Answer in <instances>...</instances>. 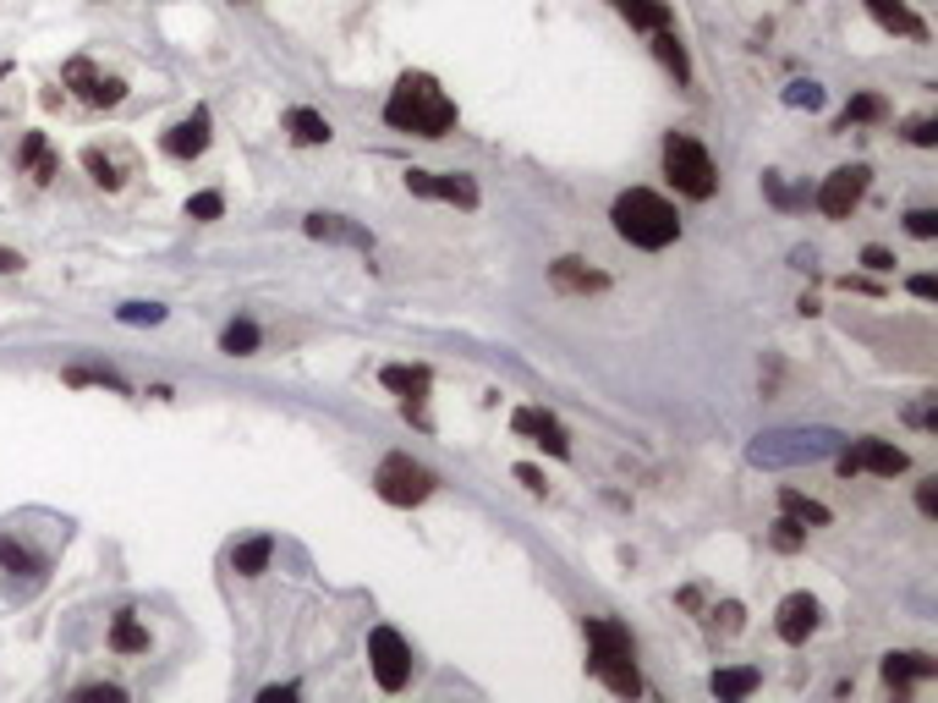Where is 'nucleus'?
<instances>
[{
  "mask_svg": "<svg viewBox=\"0 0 938 703\" xmlns=\"http://www.w3.org/2000/svg\"><path fill=\"white\" fill-rule=\"evenodd\" d=\"M286 132H291L297 143H308V149H313V143H329V138H335V132H329V122H324L319 111H308V105H297V111L286 116Z\"/></svg>",
  "mask_w": 938,
  "mask_h": 703,
  "instance_id": "4be33fe9",
  "label": "nucleus"
},
{
  "mask_svg": "<svg viewBox=\"0 0 938 703\" xmlns=\"http://www.w3.org/2000/svg\"><path fill=\"white\" fill-rule=\"evenodd\" d=\"M861 7L872 12V23H878V28H889V34H905V39H927L922 18L905 7V0H861Z\"/></svg>",
  "mask_w": 938,
  "mask_h": 703,
  "instance_id": "dca6fc26",
  "label": "nucleus"
},
{
  "mask_svg": "<svg viewBox=\"0 0 938 703\" xmlns=\"http://www.w3.org/2000/svg\"><path fill=\"white\" fill-rule=\"evenodd\" d=\"M839 446L834 429H779V435H763L752 446V462L757 468H785V462H812V457H829Z\"/></svg>",
  "mask_w": 938,
  "mask_h": 703,
  "instance_id": "39448f33",
  "label": "nucleus"
},
{
  "mask_svg": "<svg viewBox=\"0 0 938 703\" xmlns=\"http://www.w3.org/2000/svg\"><path fill=\"white\" fill-rule=\"evenodd\" d=\"M379 380H384V391H395V396H406V402H422V396H428V369L390 364V369H379Z\"/></svg>",
  "mask_w": 938,
  "mask_h": 703,
  "instance_id": "aec40b11",
  "label": "nucleus"
},
{
  "mask_svg": "<svg viewBox=\"0 0 938 703\" xmlns=\"http://www.w3.org/2000/svg\"><path fill=\"white\" fill-rule=\"evenodd\" d=\"M0 566H7V572H34V555L18 539H0Z\"/></svg>",
  "mask_w": 938,
  "mask_h": 703,
  "instance_id": "f704fd0d",
  "label": "nucleus"
},
{
  "mask_svg": "<svg viewBox=\"0 0 938 703\" xmlns=\"http://www.w3.org/2000/svg\"><path fill=\"white\" fill-rule=\"evenodd\" d=\"M839 479H856V473H878V479H894L905 473V451L900 446H883V440H856L839 451Z\"/></svg>",
  "mask_w": 938,
  "mask_h": 703,
  "instance_id": "1a4fd4ad",
  "label": "nucleus"
},
{
  "mask_svg": "<svg viewBox=\"0 0 938 703\" xmlns=\"http://www.w3.org/2000/svg\"><path fill=\"white\" fill-rule=\"evenodd\" d=\"M83 165H89V176H94L100 187H111V193L121 187V171H116V160H111V154H100V149H83Z\"/></svg>",
  "mask_w": 938,
  "mask_h": 703,
  "instance_id": "c85d7f7f",
  "label": "nucleus"
},
{
  "mask_svg": "<svg viewBox=\"0 0 938 703\" xmlns=\"http://www.w3.org/2000/svg\"><path fill=\"white\" fill-rule=\"evenodd\" d=\"M220 209H225V198H220V193H198V198H187V220H220Z\"/></svg>",
  "mask_w": 938,
  "mask_h": 703,
  "instance_id": "2f4dec72",
  "label": "nucleus"
},
{
  "mask_svg": "<svg viewBox=\"0 0 938 703\" xmlns=\"http://www.w3.org/2000/svg\"><path fill=\"white\" fill-rule=\"evenodd\" d=\"M779 511H785V517H796L801 528H807V522H812V528H823V522H829V506L807 500L801 489H779Z\"/></svg>",
  "mask_w": 938,
  "mask_h": 703,
  "instance_id": "a878e982",
  "label": "nucleus"
},
{
  "mask_svg": "<svg viewBox=\"0 0 938 703\" xmlns=\"http://www.w3.org/2000/svg\"><path fill=\"white\" fill-rule=\"evenodd\" d=\"M78 698H105V703H121V687H78Z\"/></svg>",
  "mask_w": 938,
  "mask_h": 703,
  "instance_id": "37998d69",
  "label": "nucleus"
},
{
  "mask_svg": "<svg viewBox=\"0 0 938 703\" xmlns=\"http://www.w3.org/2000/svg\"><path fill=\"white\" fill-rule=\"evenodd\" d=\"M774 550H801V522L796 517H779L774 522Z\"/></svg>",
  "mask_w": 938,
  "mask_h": 703,
  "instance_id": "e433bc0d",
  "label": "nucleus"
},
{
  "mask_svg": "<svg viewBox=\"0 0 938 703\" xmlns=\"http://www.w3.org/2000/svg\"><path fill=\"white\" fill-rule=\"evenodd\" d=\"M889 116V105L878 100V94H856L850 105H845V116H839V127H856V122H883Z\"/></svg>",
  "mask_w": 938,
  "mask_h": 703,
  "instance_id": "cd10ccee",
  "label": "nucleus"
},
{
  "mask_svg": "<svg viewBox=\"0 0 938 703\" xmlns=\"http://www.w3.org/2000/svg\"><path fill=\"white\" fill-rule=\"evenodd\" d=\"M258 698H264V703H286V698H297V687H264Z\"/></svg>",
  "mask_w": 938,
  "mask_h": 703,
  "instance_id": "49530a36",
  "label": "nucleus"
},
{
  "mask_svg": "<svg viewBox=\"0 0 938 703\" xmlns=\"http://www.w3.org/2000/svg\"><path fill=\"white\" fill-rule=\"evenodd\" d=\"M12 269H23V258L12 247H0V275H12Z\"/></svg>",
  "mask_w": 938,
  "mask_h": 703,
  "instance_id": "09e8293b",
  "label": "nucleus"
},
{
  "mask_svg": "<svg viewBox=\"0 0 938 703\" xmlns=\"http://www.w3.org/2000/svg\"><path fill=\"white\" fill-rule=\"evenodd\" d=\"M653 56H659L681 83L692 78V61H686V45H681V34H675V28H653Z\"/></svg>",
  "mask_w": 938,
  "mask_h": 703,
  "instance_id": "5701e85b",
  "label": "nucleus"
},
{
  "mask_svg": "<svg viewBox=\"0 0 938 703\" xmlns=\"http://www.w3.org/2000/svg\"><path fill=\"white\" fill-rule=\"evenodd\" d=\"M785 105H790V111H818V105H823V89L801 78V83H790V89H785Z\"/></svg>",
  "mask_w": 938,
  "mask_h": 703,
  "instance_id": "7c9ffc66",
  "label": "nucleus"
},
{
  "mask_svg": "<svg viewBox=\"0 0 938 703\" xmlns=\"http://www.w3.org/2000/svg\"><path fill=\"white\" fill-rule=\"evenodd\" d=\"M610 220H615V231H621L632 247H648V253H659V247H670V242L681 237V215H675V204H670V198H659V193H648V187L621 193V198H615V209H610Z\"/></svg>",
  "mask_w": 938,
  "mask_h": 703,
  "instance_id": "f03ea898",
  "label": "nucleus"
},
{
  "mask_svg": "<svg viewBox=\"0 0 938 703\" xmlns=\"http://www.w3.org/2000/svg\"><path fill=\"white\" fill-rule=\"evenodd\" d=\"M511 429H517V435H528V440H539L549 457H571L566 429H560L549 413H539V407H517V413H511Z\"/></svg>",
  "mask_w": 938,
  "mask_h": 703,
  "instance_id": "ddd939ff",
  "label": "nucleus"
},
{
  "mask_svg": "<svg viewBox=\"0 0 938 703\" xmlns=\"http://www.w3.org/2000/svg\"><path fill=\"white\" fill-rule=\"evenodd\" d=\"M204 149H209V111H193L187 122H176L165 132V154L171 160H198Z\"/></svg>",
  "mask_w": 938,
  "mask_h": 703,
  "instance_id": "2eb2a0df",
  "label": "nucleus"
},
{
  "mask_svg": "<svg viewBox=\"0 0 938 703\" xmlns=\"http://www.w3.org/2000/svg\"><path fill=\"white\" fill-rule=\"evenodd\" d=\"M714 698H752L757 692V670L752 665H736V670H714Z\"/></svg>",
  "mask_w": 938,
  "mask_h": 703,
  "instance_id": "393cba45",
  "label": "nucleus"
},
{
  "mask_svg": "<svg viewBox=\"0 0 938 703\" xmlns=\"http://www.w3.org/2000/svg\"><path fill=\"white\" fill-rule=\"evenodd\" d=\"M911 291H916L922 302H933V297H938V280H933V275H911Z\"/></svg>",
  "mask_w": 938,
  "mask_h": 703,
  "instance_id": "79ce46f5",
  "label": "nucleus"
},
{
  "mask_svg": "<svg viewBox=\"0 0 938 703\" xmlns=\"http://www.w3.org/2000/svg\"><path fill=\"white\" fill-rule=\"evenodd\" d=\"M384 122L395 132H412V138H444L455 127V100L428 72H406L384 100Z\"/></svg>",
  "mask_w": 938,
  "mask_h": 703,
  "instance_id": "f257e3e1",
  "label": "nucleus"
},
{
  "mask_svg": "<svg viewBox=\"0 0 938 703\" xmlns=\"http://www.w3.org/2000/svg\"><path fill=\"white\" fill-rule=\"evenodd\" d=\"M373 489H379V500H390V506H422V500L433 495V473H428L422 462H412V457L395 451V457L379 462Z\"/></svg>",
  "mask_w": 938,
  "mask_h": 703,
  "instance_id": "423d86ee",
  "label": "nucleus"
},
{
  "mask_svg": "<svg viewBox=\"0 0 938 703\" xmlns=\"http://www.w3.org/2000/svg\"><path fill=\"white\" fill-rule=\"evenodd\" d=\"M253 346H258V324H253V319H236V324H225V335H220V352H231V358H247Z\"/></svg>",
  "mask_w": 938,
  "mask_h": 703,
  "instance_id": "bb28decb",
  "label": "nucleus"
},
{
  "mask_svg": "<svg viewBox=\"0 0 938 703\" xmlns=\"http://www.w3.org/2000/svg\"><path fill=\"white\" fill-rule=\"evenodd\" d=\"M39 154H45V132H28V138H23V149H18V165H34Z\"/></svg>",
  "mask_w": 938,
  "mask_h": 703,
  "instance_id": "ea45409f",
  "label": "nucleus"
},
{
  "mask_svg": "<svg viewBox=\"0 0 938 703\" xmlns=\"http://www.w3.org/2000/svg\"><path fill=\"white\" fill-rule=\"evenodd\" d=\"M582 637H588V665L593 676L615 692V698H637L642 692V676H637V654H632V632L621 621H582Z\"/></svg>",
  "mask_w": 938,
  "mask_h": 703,
  "instance_id": "7ed1b4c3",
  "label": "nucleus"
},
{
  "mask_svg": "<svg viewBox=\"0 0 938 703\" xmlns=\"http://www.w3.org/2000/svg\"><path fill=\"white\" fill-rule=\"evenodd\" d=\"M517 479H522V484H528V489H544V473H539V468H533V462H522V468H517Z\"/></svg>",
  "mask_w": 938,
  "mask_h": 703,
  "instance_id": "c03bdc74",
  "label": "nucleus"
},
{
  "mask_svg": "<svg viewBox=\"0 0 938 703\" xmlns=\"http://www.w3.org/2000/svg\"><path fill=\"white\" fill-rule=\"evenodd\" d=\"M116 319H121V324H160V319H165V308H160V302H127Z\"/></svg>",
  "mask_w": 938,
  "mask_h": 703,
  "instance_id": "72a5a7b5",
  "label": "nucleus"
},
{
  "mask_svg": "<svg viewBox=\"0 0 938 703\" xmlns=\"http://www.w3.org/2000/svg\"><path fill=\"white\" fill-rule=\"evenodd\" d=\"M763 187H768V198H774V204H785V209H796V204H807V198H801V193H790V187H785L779 176H763Z\"/></svg>",
  "mask_w": 938,
  "mask_h": 703,
  "instance_id": "4c0bfd02",
  "label": "nucleus"
},
{
  "mask_svg": "<svg viewBox=\"0 0 938 703\" xmlns=\"http://www.w3.org/2000/svg\"><path fill=\"white\" fill-rule=\"evenodd\" d=\"M927 676H938V659L933 654H883V681L894 692H905L911 681H927Z\"/></svg>",
  "mask_w": 938,
  "mask_h": 703,
  "instance_id": "f3484780",
  "label": "nucleus"
},
{
  "mask_svg": "<svg viewBox=\"0 0 938 703\" xmlns=\"http://www.w3.org/2000/svg\"><path fill=\"white\" fill-rule=\"evenodd\" d=\"M61 78H67V89H78V100H89V105H100V111H111V105L127 100V83H121V78H100L94 61H83V56L67 61Z\"/></svg>",
  "mask_w": 938,
  "mask_h": 703,
  "instance_id": "9b49d317",
  "label": "nucleus"
},
{
  "mask_svg": "<svg viewBox=\"0 0 938 703\" xmlns=\"http://www.w3.org/2000/svg\"><path fill=\"white\" fill-rule=\"evenodd\" d=\"M905 231H911L916 242H933V237H938V215H933V209H911V215H905Z\"/></svg>",
  "mask_w": 938,
  "mask_h": 703,
  "instance_id": "473e14b6",
  "label": "nucleus"
},
{
  "mask_svg": "<svg viewBox=\"0 0 938 703\" xmlns=\"http://www.w3.org/2000/svg\"><path fill=\"white\" fill-rule=\"evenodd\" d=\"M67 385H105V391H127V380L116 374V369H67Z\"/></svg>",
  "mask_w": 938,
  "mask_h": 703,
  "instance_id": "c756f323",
  "label": "nucleus"
},
{
  "mask_svg": "<svg viewBox=\"0 0 938 703\" xmlns=\"http://www.w3.org/2000/svg\"><path fill=\"white\" fill-rule=\"evenodd\" d=\"M615 12H621L632 28H642V34L670 28V0H615Z\"/></svg>",
  "mask_w": 938,
  "mask_h": 703,
  "instance_id": "6ab92c4d",
  "label": "nucleus"
},
{
  "mask_svg": "<svg viewBox=\"0 0 938 703\" xmlns=\"http://www.w3.org/2000/svg\"><path fill=\"white\" fill-rule=\"evenodd\" d=\"M269 555H275V539H269V533H258V539H247V544H236V550H231V566H236L242 577H258V572L269 566Z\"/></svg>",
  "mask_w": 938,
  "mask_h": 703,
  "instance_id": "b1692460",
  "label": "nucleus"
},
{
  "mask_svg": "<svg viewBox=\"0 0 938 703\" xmlns=\"http://www.w3.org/2000/svg\"><path fill=\"white\" fill-rule=\"evenodd\" d=\"M861 264H867L872 275H889V269H894V253H889V247H861Z\"/></svg>",
  "mask_w": 938,
  "mask_h": 703,
  "instance_id": "58836bf2",
  "label": "nucleus"
},
{
  "mask_svg": "<svg viewBox=\"0 0 938 703\" xmlns=\"http://www.w3.org/2000/svg\"><path fill=\"white\" fill-rule=\"evenodd\" d=\"M406 187L417 193V198H444V204H455V209H478V182L473 176H461V171H450V176H433V171H406Z\"/></svg>",
  "mask_w": 938,
  "mask_h": 703,
  "instance_id": "9d476101",
  "label": "nucleus"
},
{
  "mask_svg": "<svg viewBox=\"0 0 938 703\" xmlns=\"http://www.w3.org/2000/svg\"><path fill=\"white\" fill-rule=\"evenodd\" d=\"M111 648H116V654H149V626H143L132 610H121V615L111 621Z\"/></svg>",
  "mask_w": 938,
  "mask_h": 703,
  "instance_id": "412c9836",
  "label": "nucleus"
},
{
  "mask_svg": "<svg viewBox=\"0 0 938 703\" xmlns=\"http://www.w3.org/2000/svg\"><path fill=\"white\" fill-rule=\"evenodd\" d=\"M368 665H373V681H379L384 692H401L406 676H412V648H406V637H401L395 626H373V632H368Z\"/></svg>",
  "mask_w": 938,
  "mask_h": 703,
  "instance_id": "0eeeda50",
  "label": "nucleus"
},
{
  "mask_svg": "<svg viewBox=\"0 0 938 703\" xmlns=\"http://www.w3.org/2000/svg\"><path fill=\"white\" fill-rule=\"evenodd\" d=\"M302 231H308L313 242H346V247H362V253H373V231L351 226L346 215H308V220H302Z\"/></svg>",
  "mask_w": 938,
  "mask_h": 703,
  "instance_id": "4468645a",
  "label": "nucleus"
},
{
  "mask_svg": "<svg viewBox=\"0 0 938 703\" xmlns=\"http://www.w3.org/2000/svg\"><path fill=\"white\" fill-rule=\"evenodd\" d=\"M549 280H555L560 291H604V286H610V275H604V269H588L582 258H555V264H549Z\"/></svg>",
  "mask_w": 938,
  "mask_h": 703,
  "instance_id": "a211bd4d",
  "label": "nucleus"
},
{
  "mask_svg": "<svg viewBox=\"0 0 938 703\" xmlns=\"http://www.w3.org/2000/svg\"><path fill=\"white\" fill-rule=\"evenodd\" d=\"M719 615H725V632H741V604H725Z\"/></svg>",
  "mask_w": 938,
  "mask_h": 703,
  "instance_id": "de8ad7c7",
  "label": "nucleus"
},
{
  "mask_svg": "<svg viewBox=\"0 0 938 703\" xmlns=\"http://www.w3.org/2000/svg\"><path fill=\"white\" fill-rule=\"evenodd\" d=\"M905 138H911L916 149H933V143H938V122H933V116H916V122H905Z\"/></svg>",
  "mask_w": 938,
  "mask_h": 703,
  "instance_id": "c9c22d12",
  "label": "nucleus"
},
{
  "mask_svg": "<svg viewBox=\"0 0 938 703\" xmlns=\"http://www.w3.org/2000/svg\"><path fill=\"white\" fill-rule=\"evenodd\" d=\"M867 182H872V171L867 165H839L834 176H823V187H818V209L829 215V220H845L861 198H867Z\"/></svg>",
  "mask_w": 938,
  "mask_h": 703,
  "instance_id": "6e6552de",
  "label": "nucleus"
},
{
  "mask_svg": "<svg viewBox=\"0 0 938 703\" xmlns=\"http://www.w3.org/2000/svg\"><path fill=\"white\" fill-rule=\"evenodd\" d=\"M818 599L812 593H790V599H779V615H774V632L785 637V643H807L812 632H818Z\"/></svg>",
  "mask_w": 938,
  "mask_h": 703,
  "instance_id": "f8f14e48",
  "label": "nucleus"
},
{
  "mask_svg": "<svg viewBox=\"0 0 938 703\" xmlns=\"http://www.w3.org/2000/svg\"><path fill=\"white\" fill-rule=\"evenodd\" d=\"M664 176H670L675 193H686V198H714V187H719L714 154H708L697 138H686V132H670V138H664Z\"/></svg>",
  "mask_w": 938,
  "mask_h": 703,
  "instance_id": "20e7f679",
  "label": "nucleus"
},
{
  "mask_svg": "<svg viewBox=\"0 0 938 703\" xmlns=\"http://www.w3.org/2000/svg\"><path fill=\"white\" fill-rule=\"evenodd\" d=\"M905 418H911V424H916V429H933V407H927V402H922V407H911V413H905Z\"/></svg>",
  "mask_w": 938,
  "mask_h": 703,
  "instance_id": "a18cd8bd",
  "label": "nucleus"
},
{
  "mask_svg": "<svg viewBox=\"0 0 938 703\" xmlns=\"http://www.w3.org/2000/svg\"><path fill=\"white\" fill-rule=\"evenodd\" d=\"M916 506H922V517H938V479H927L916 489Z\"/></svg>",
  "mask_w": 938,
  "mask_h": 703,
  "instance_id": "a19ab883",
  "label": "nucleus"
}]
</instances>
